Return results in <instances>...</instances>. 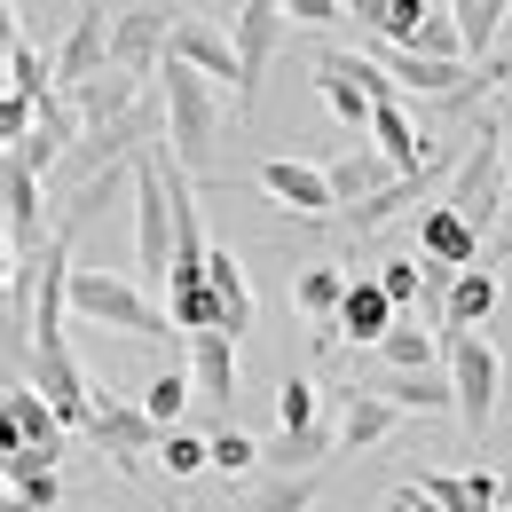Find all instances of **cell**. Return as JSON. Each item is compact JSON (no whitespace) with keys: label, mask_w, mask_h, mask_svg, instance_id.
Listing matches in <instances>:
<instances>
[{"label":"cell","mask_w":512,"mask_h":512,"mask_svg":"<svg viewBox=\"0 0 512 512\" xmlns=\"http://www.w3.org/2000/svg\"><path fill=\"white\" fill-rule=\"evenodd\" d=\"M371 150H379L402 182L434 166V134H418V119H410L402 103H379V119H371Z\"/></svg>","instance_id":"obj_17"},{"label":"cell","mask_w":512,"mask_h":512,"mask_svg":"<svg viewBox=\"0 0 512 512\" xmlns=\"http://www.w3.org/2000/svg\"><path fill=\"white\" fill-rule=\"evenodd\" d=\"M347 0H284V24H339Z\"/></svg>","instance_id":"obj_35"},{"label":"cell","mask_w":512,"mask_h":512,"mask_svg":"<svg viewBox=\"0 0 512 512\" xmlns=\"http://www.w3.org/2000/svg\"><path fill=\"white\" fill-rule=\"evenodd\" d=\"M71 316L103 323V331H127V339H166L174 331V316L134 276H111V268H71Z\"/></svg>","instance_id":"obj_4"},{"label":"cell","mask_w":512,"mask_h":512,"mask_svg":"<svg viewBox=\"0 0 512 512\" xmlns=\"http://www.w3.org/2000/svg\"><path fill=\"white\" fill-rule=\"evenodd\" d=\"M87 434H95V449H103L111 465H127V473H142V457L166 442V426H158L142 402H111V386H103V418H95Z\"/></svg>","instance_id":"obj_13"},{"label":"cell","mask_w":512,"mask_h":512,"mask_svg":"<svg viewBox=\"0 0 512 512\" xmlns=\"http://www.w3.org/2000/svg\"><path fill=\"white\" fill-rule=\"evenodd\" d=\"M0 410H8V442H16V449H40L48 465L64 457V434H71V426L56 418V402H48L32 379H0Z\"/></svg>","instance_id":"obj_11"},{"label":"cell","mask_w":512,"mask_h":512,"mask_svg":"<svg viewBox=\"0 0 512 512\" xmlns=\"http://www.w3.org/2000/svg\"><path fill=\"white\" fill-rule=\"evenodd\" d=\"M111 32H119V8H111V0H87V8L71 16L64 48H56V95H79L95 71L111 64Z\"/></svg>","instance_id":"obj_8"},{"label":"cell","mask_w":512,"mask_h":512,"mask_svg":"<svg viewBox=\"0 0 512 512\" xmlns=\"http://www.w3.org/2000/svg\"><path fill=\"white\" fill-rule=\"evenodd\" d=\"M418 253L465 276V268H481V260H489V237H481L473 221H457L449 205H426V213H418Z\"/></svg>","instance_id":"obj_15"},{"label":"cell","mask_w":512,"mask_h":512,"mask_svg":"<svg viewBox=\"0 0 512 512\" xmlns=\"http://www.w3.org/2000/svg\"><path fill=\"white\" fill-rule=\"evenodd\" d=\"M174 24H182V8H174V0H134V8H119V32H111V64L134 71V79H150V64L174 48Z\"/></svg>","instance_id":"obj_9"},{"label":"cell","mask_w":512,"mask_h":512,"mask_svg":"<svg viewBox=\"0 0 512 512\" xmlns=\"http://www.w3.org/2000/svg\"><path fill=\"white\" fill-rule=\"evenodd\" d=\"M323 497V473H268L245 489V512H308Z\"/></svg>","instance_id":"obj_28"},{"label":"cell","mask_w":512,"mask_h":512,"mask_svg":"<svg viewBox=\"0 0 512 512\" xmlns=\"http://www.w3.org/2000/svg\"><path fill=\"white\" fill-rule=\"evenodd\" d=\"M379 284L386 300L410 316V308H426V260H379Z\"/></svg>","instance_id":"obj_32"},{"label":"cell","mask_w":512,"mask_h":512,"mask_svg":"<svg viewBox=\"0 0 512 512\" xmlns=\"http://www.w3.org/2000/svg\"><path fill=\"white\" fill-rule=\"evenodd\" d=\"M134 284H174V190L158 150L134 158Z\"/></svg>","instance_id":"obj_3"},{"label":"cell","mask_w":512,"mask_h":512,"mask_svg":"<svg viewBox=\"0 0 512 512\" xmlns=\"http://www.w3.org/2000/svg\"><path fill=\"white\" fill-rule=\"evenodd\" d=\"M205 284H213V300H221V316H229V339H245V331H253V284H245V260L229 253V245H213Z\"/></svg>","instance_id":"obj_23"},{"label":"cell","mask_w":512,"mask_h":512,"mask_svg":"<svg viewBox=\"0 0 512 512\" xmlns=\"http://www.w3.org/2000/svg\"><path fill=\"white\" fill-rule=\"evenodd\" d=\"M434 347H442V331L434 323H418V316H402L394 331H386V371H434Z\"/></svg>","instance_id":"obj_29"},{"label":"cell","mask_w":512,"mask_h":512,"mask_svg":"<svg viewBox=\"0 0 512 512\" xmlns=\"http://www.w3.org/2000/svg\"><path fill=\"white\" fill-rule=\"evenodd\" d=\"M260 190H268V205H284L292 221H339V190L308 158H260Z\"/></svg>","instance_id":"obj_10"},{"label":"cell","mask_w":512,"mask_h":512,"mask_svg":"<svg viewBox=\"0 0 512 512\" xmlns=\"http://www.w3.org/2000/svg\"><path fill=\"white\" fill-rule=\"evenodd\" d=\"M8 95H24V103L56 95V56H40L24 32H8Z\"/></svg>","instance_id":"obj_27"},{"label":"cell","mask_w":512,"mask_h":512,"mask_svg":"<svg viewBox=\"0 0 512 512\" xmlns=\"http://www.w3.org/2000/svg\"><path fill=\"white\" fill-rule=\"evenodd\" d=\"M16 497H24V505H40V512H56V473H32V481H16Z\"/></svg>","instance_id":"obj_36"},{"label":"cell","mask_w":512,"mask_h":512,"mask_svg":"<svg viewBox=\"0 0 512 512\" xmlns=\"http://www.w3.org/2000/svg\"><path fill=\"white\" fill-rule=\"evenodd\" d=\"M347 284H355V276H347V268H300V284H292V300H300V316L316 323H339V308H347Z\"/></svg>","instance_id":"obj_26"},{"label":"cell","mask_w":512,"mask_h":512,"mask_svg":"<svg viewBox=\"0 0 512 512\" xmlns=\"http://www.w3.org/2000/svg\"><path fill=\"white\" fill-rule=\"evenodd\" d=\"M0 229H8V260L40 253V245L56 237L48 197H40V174H32L24 158H0Z\"/></svg>","instance_id":"obj_6"},{"label":"cell","mask_w":512,"mask_h":512,"mask_svg":"<svg viewBox=\"0 0 512 512\" xmlns=\"http://www.w3.org/2000/svg\"><path fill=\"white\" fill-rule=\"evenodd\" d=\"M166 64H190L197 79H221V87H229V103H237V79H245V71H237V40H229V32L213 24V16H190V8H182V24H174V48H166Z\"/></svg>","instance_id":"obj_12"},{"label":"cell","mask_w":512,"mask_h":512,"mask_svg":"<svg viewBox=\"0 0 512 512\" xmlns=\"http://www.w3.org/2000/svg\"><path fill=\"white\" fill-rule=\"evenodd\" d=\"M449 386H457V426L481 442L489 434V418H497V394H505V355L481 339V331H465V339H449Z\"/></svg>","instance_id":"obj_5"},{"label":"cell","mask_w":512,"mask_h":512,"mask_svg":"<svg viewBox=\"0 0 512 512\" xmlns=\"http://www.w3.org/2000/svg\"><path fill=\"white\" fill-rule=\"evenodd\" d=\"M402 323V308L386 300L379 276H355L347 284V308H339V339H355V347H386V331Z\"/></svg>","instance_id":"obj_21"},{"label":"cell","mask_w":512,"mask_h":512,"mask_svg":"<svg viewBox=\"0 0 512 512\" xmlns=\"http://www.w3.org/2000/svg\"><path fill=\"white\" fill-rule=\"evenodd\" d=\"M497 119H505V158H512V103H497Z\"/></svg>","instance_id":"obj_40"},{"label":"cell","mask_w":512,"mask_h":512,"mask_svg":"<svg viewBox=\"0 0 512 512\" xmlns=\"http://www.w3.org/2000/svg\"><path fill=\"white\" fill-rule=\"evenodd\" d=\"M316 87H323V103L339 111L347 142H371V119H379V103L363 95V56H347V48H323V56H316Z\"/></svg>","instance_id":"obj_14"},{"label":"cell","mask_w":512,"mask_h":512,"mask_svg":"<svg viewBox=\"0 0 512 512\" xmlns=\"http://www.w3.org/2000/svg\"><path fill=\"white\" fill-rule=\"evenodd\" d=\"M190 402H197V386H190V371H182V363H166L158 379L142 386V410H150L166 434H182V410H190Z\"/></svg>","instance_id":"obj_30"},{"label":"cell","mask_w":512,"mask_h":512,"mask_svg":"<svg viewBox=\"0 0 512 512\" xmlns=\"http://www.w3.org/2000/svg\"><path fill=\"white\" fill-rule=\"evenodd\" d=\"M371 394H386L394 410H457V386H449V371H386Z\"/></svg>","instance_id":"obj_24"},{"label":"cell","mask_w":512,"mask_h":512,"mask_svg":"<svg viewBox=\"0 0 512 512\" xmlns=\"http://www.w3.org/2000/svg\"><path fill=\"white\" fill-rule=\"evenodd\" d=\"M229 40H237V111H253L260 79L276 64V40H284V0H237V16H229Z\"/></svg>","instance_id":"obj_7"},{"label":"cell","mask_w":512,"mask_h":512,"mask_svg":"<svg viewBox=\"0 0 512 512\" xmlns=\"http://www.w3.org/2000/svg\"><path fill=\"white\" fill-rule=\"evenodd\" d=\"M497 300H505V284H497V268H465V276H457V292H449L442 355H449V339H465V331H481V323L497 316Z\"/></svg>","instance_id":"obj_22"},{"label":"cell","mask_w":512,"mask_h":512,"mask_svg":"<svg viewBox=\"0 0 512 512\" xmlns=\"http://www.w3.org/2000/svg\"><path fill=\"white\" fill-rule=\"evenodd\" d=\"M442 205L457 213V221H473L481 237L505 229V213H512V158H505V119H497V111L473 127V150H465L457 182L442 190Z\"/></svg>","instance_id":"obj_1"},{"label":"cell","mask_w":512,"mask_h":512,"mask_svg":"<svg viewBox=\"0 0 512 512\" xmlns=\"http://www.w3.org/2000/svg\"><path fill=\"white\" fill-rule=\"evenodd\" d=\"M323 402H331V394H316L308 379H284V386H276V418H284V434H308V426H323Z\"/></svg>","instance_id":"obj_31"},{"label":"cell","mask_w":512,"mask_h":512,"mask_svg":"<svg viewBox=\"0 0 512 512\" xmlns=\"http://www.w3.org/2000/svg\"><path fill=\"white\" fill-rule=\"evenodd\" d=\"M158 95H166V158L190 182L213 174V150H221V95H213V79H197L190 64H166Z\"/></svg>","instance_id":"obj_2"},{"label":"cell","mask_w":512,"mask_h":512,"mask_svg":"<svg viewBox=\"0 0 512 512\" xmlns=\"http://www.w3.org/2000/svg\"><path fill=\"white\" fill-rule=\"evenodd\" d=\"M497 260H512V213H505V229L489 237V260H481V268H497Z\"/></svg>","instance_id":"obj_39"},{"label":"cell","mask_w":512,"mask_h":512,"mask_svg":"<svg viewBox=\"0 0 512 512\" xmlns=\"http://www.w3.org/2000/svg\"><path fill=\"white\" fill-rule=\"evenodd\" d=\"M71 103H79V119H87V134H95V127H119L127 111H142V103H150V87H142L134 71L103 64L95 79H87V87H79V95H71Z\"/></svg>","instance_id":"obj_18"},{"label":"cell","mask_w":512,"mask_h":512,"mask_svg":"<svg viewBox=\"0 0 512 512\" xmlns=\"http://www.w3.org/2000/svg\"><path fill=\"white\" fill-rule=\"evenodd\" d=\"M347 16H355V24H371V32H386V16H394V0H347Z\"/></svg>","instance_id":"obj_37"},{"label":"cell","mask_w":512,"mask_h":512,"mask_svg":"<svg viewBox=\"0 0 512 512\" xmlns=\"http://www.w3.org/2000/svg\"><path fill=\"white\" fill-rule=\"evenodd\" d=\"M253 465H260V442H245L237 426L213 434V473H253Z\"/></svg>","instance_id":"obj_34"},{"label":"cell","mask_w":512,"mask_h":512,"mask_svg":"<svg viewBox=\"0 0 512 512\" xmlns=\"http://www.w3.org/2000/svg\"><path fill=\"white\" fill-rule=\"evenodd\" d=\"M418 8H434V0H418Z\"/></svg>","instance_id":"obj_42"},{"label":"cell","mask_w":512,"mask_h":512,"mask_svg":"<svg viewBox=\"0 0 512 512\" xmlns=\"http://www.w3.org/2000/svg\"><path fill=\"white\" fill-rule=\"evenodd\" d=\"M158 457H166V473H174V481H190V473H205V465H213V434H166V442H158Z\"/></svg>","instance_id":"obj_33"},{"label":"cell","mask_w":512,"mask_h":512,"mask_svg":"<svg viewBox=\"0 0 512 512\" xmlns=\"http://www.w3.org/2000/svg\"><path fill=\"white\" fill-rule=\"evenodd\" d=\"M379 512H434V505H426V489H394Z\"/></svg>","instance_id":"obj_38"},{"label":"cell","mask_w":512,"mask_h":512,"mask_svg":"<svg viewBox=\"0 0 512 512\" xmlns=\"http://www.w3.org/2000/svg\"><path fill=\"white\" fill-rule=\"evenodd\" d=\"M0 512H40V505H24V497H16V489H8V505H0Z\"/></svg>","instance_id":"obj_41"},{"label":"cell","mask_w":512,"mask_h":512,"mask_svg":"<svg viewBox=\"0 0 512 512\" xmlns=\"http://www.w3.org/2000/svg\"><path fill=\"white\" fill-rule=\"evenodd\" d=\"M323 174H331V190H339V213H363V205H379V197L402 182L379 150H363V142H347V150H339Z\"/></svg>","instance_id":"obj_16"},{"label":"cell","mask_w":512,"mask_h":512,"mask_svg":"<svg viewBox=\"0 0 512 512\" xmlns=\"http://www.w3.org/2000/svg\"><path fill=\"white\" fill-rule=\"evenodd\" d=\"M331 402H339V449H347V457H355V449H379L386 434H394V418H402V410H394L386 394H371V386H339Z\"/></svg>","instance_id":"obj_19"},{"label":"cell","mask_w":512,"mask_h":512,"mask_svg":"<svg viewBox=\"0 0 512 512\" xmlns=\"http://www.w3.org/2000/svg\"><path fill=\"white\" fill-rule=\"evenodd\" d=\"M512 0H449L457 32H465V64H497V32H505Z\"/></svg>","instance_id":"obj_25"},{"label":"cell","mask_w":512,"mask_h":512,"mask_svg":"<svg viewBox=\"0 0 512 512\" xmlns=\"http://www.w3.org/2000/svg\"><path fill=\"white\" fill-rule=\"evenodd\" d=\"M190 386H197V402H213V410H229L237 402V339L229 331H205V339H190Z\"/></svg>","instance_id":"obj_20"}]
</instances>
